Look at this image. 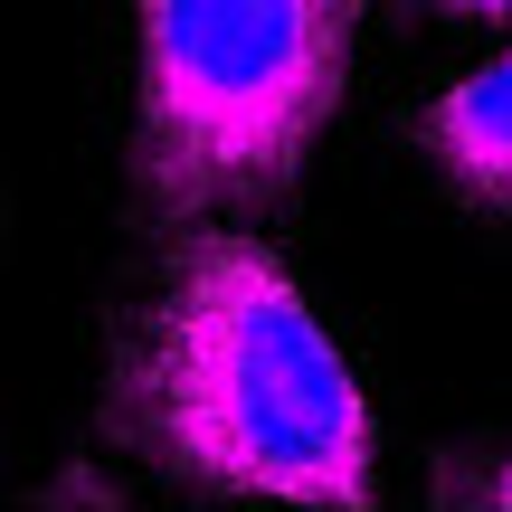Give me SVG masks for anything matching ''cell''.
Segmentation results:
<instances>
[{
	"label": "cell",
	"instance_id": "6da1fadb",
	"mask_svg": "<svg viewBox=\"0 0 512 512\" xmlns=\"http://www.w3.org/2000/svg\"><path fill=\"white\" fill-rule=\"evenodd\" d=\"M124 427L209 494L370 503V399L256 238H190L133 342Z\"/></svg>",
	"mask_w": 512,
	"mask_h": 512
},
{
	"label": "cell",
	"instance_id": "7a4b0ae2",
	"mask_svg": "<svg viewBox=\"0 0 512 512\" xmlns=\"http://www.w3.org/2000/svg\"><path fill=\"white\" fill-rule=\"evenodd\" d=\"M143 190L162 219L266 209L304 171L351 67L361 0H133Z\"/></svg>",
	"mask_w": 512,
	"mask_h": 512
},
{
	"label": "cell",
	"instance_id": "3957f363",
	"mask_svg": "<svg viewBox=\"0 0 512 512\" xmlns=\"http://www.w3.org/2000/svg\"><path fill=\"white\" fill-rule=\"evenodd\" d=\"M427 143H437V162L456 171L475 200L512 209V57L456 76V86L427 105Z\"/></svg>",
	"mask_w": 512,
	"mask_h": 512
},
{
	"label": "cell",
	"instance_id": "277c9868",
	"mask_svg": "<svg viewBox=\"0 0 512 512\" xmlns=\"http://www.w3.org/2000/svg\"><path fill=\"white\" fill-rule=\"evenodd\" d=\"M456 503H503V512H512V456H503V465H484V475H465V484H456Z\"/></svg>",
	"mask_w": 512,
	"mask_h": 512
},
{
	"label": "cell",
	"instance_id": "5b68a950",
	"mask_svg": "<svg viewBox=\"0 0 512 512\" xmlns=\"http://www.w3.org/2000/svg\"><path fill=\"white\" fill-rule=\"evenodd\" d=\"M437 10H456V19H512V0H437Z\"/></svg>",
	"mask_w": 512,
	"mask_h": 512
}]
</instances>
